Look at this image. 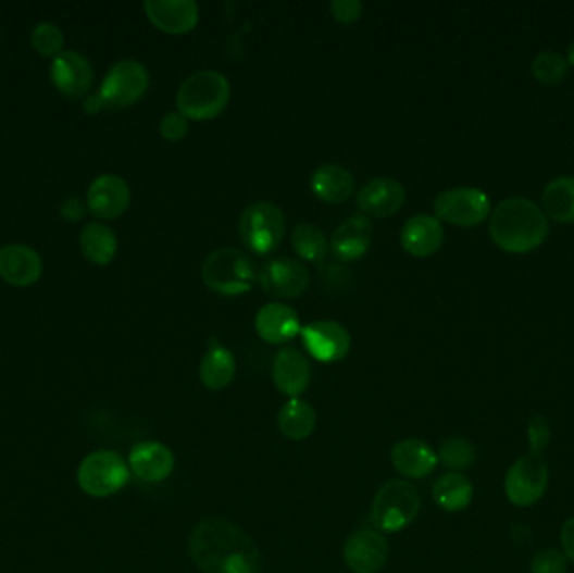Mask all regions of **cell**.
I'll use <instances>...</instances> for the list:
<instances>
[{"mask_svg": "<svg viewBox=\"0 0 574 573\" xmlns=\"http://www.w3.org/2000/svg\"><path fill=\"white\" fill-rule=\"evenodd\" d=\"M527 439H529L531 452L542 454L549 443H551V425L545 415H536L527 425Z\"/></svg>", "mask_w": 574, "mask_h": 573, "instance_id": "36", "label": "cell"}, {"mask_svg": "<svg viewBox=\"0 0 574 573\" xmlns=\"http://www.w3.org/2000/svg\"><path fill=\"white\" fill-rule=\"evenodd\" d=\"M30 42L39 54L54 60L64 51V33L52 23L37 24L30 33Z\"/></svg>", "mask_w": 574, "mask_h": 573, "instance_id": "34", "label": "cell"}, {"mask_svg": "<svg viewBox=\"0 0 574 573\" xmlns=\"http://www.w3.org/2000/svg\"><path fill=\"white\" fill-rule=\"evenodd\" d=\"M437 458L447 470L459 473V471H465L474 466L475 459H477V449L465 437H449V439L440 444Z\"/></svg>", "mask_w": 574, "mask_h": 573, "instance_id": "32", "label": "cell"}, {"mask_svg": "<svg viewBox=\"0 0 574 573\" xmlns=\"http://www.w3.org/2000/svg\"><path fill=\"white\" fill-rule=\"evenodd\" d=\"M132 192L125 178L120 175L104 174L89 185L88 211L100 219H116L129 208Z\"/></svg>", "mask_w": 574, "mask_h": 573, "instance_id": "15", "label": "cell"}, {"mask_svg": "<svg viewBox=\"0 0 574 573\" xmlns=\"http://www.w3.org/2000/svg\"><path fill=\"white\" fill-rule=\"evenodd\" d=\"M444 231L442 222L434 215L415 214L403 224L400 233L401 246L415 258H428L442 248Z\"/></svg>", "mask_w": 574, "mask_h": 573, "instance_id": "23", "label": "cell"}, {"mask_svg": "<svg viewBox=\"0 0 574 573\" xmlns=\"http://www.w3.org/2000/svg\"><path fill=\"white\" fill-rule=\"evenodd\" d=\"M273 381L280 394L299 399L311 384L310 362L296 348H283L274 359Z\"/></svg>", "mask_w": 574, "mask_h": 573, "instance_id": "22", "label": "cell"}, {"mask_svg": "<svg viewBox=\"0 0 574 573\" xmlns=\"http://www.w3.org/2000/svg\"><path fill=\"white\" fill-rule=\"evenodd\" d=\"M202 279L207 288L221 296H239L251 291L259 279L254 261L236 248H221L210 252L202 264Z\"/></svg>", "mask_w": 574, "mask_h": 573, "instance_id": "4", "label": "cell"}, {"mask_svg": "<svg viewBox=\"0 0 574 573\" xmlns=\"http://www.w3.org/2000/svg\"><path fill=\"white\" fill-rule=\"evenodd\" d=\"M373 239V224L366 215L353 214L333 233L329 249L342 263H353L369 252Z\"/></svg>", "mask_w": 574, "mask_h": 573, "instance_id": "16", "label": "cell"}, {"mask_svg": "<svg viewBox=\"0 0 574 573\" xmlns=\"http://www.w3.org/2000/svg\"><path fill=\"white\" fill-rule=\"evenodd\" d=\"M103 107V101H101L100 95H91V97L86 98L85 100V111L88 115H95Z\"/></svg>", "mask_w": 574, "mask_h": 573, "instance_id": "41", "label": "cell"}, {"mask_svg": "<svg viewBox=\"0 0 574 573\" xmlns=\"http://www.w3.org/2000/svg\"><path fill=\"white\" fill-rule=\"evenodd\" d=\"M79 248L92 264L107 266L118 254V237L103 222H89L79 234Z\"/></svg>", "mask_w": 574, "mask_h": 573, "instance_id": "27", "label": "cell"}, {"mask_svg": "<svg viewBox=\"0 0 574 573\" xmlns=\"http://www.w3.org/2000/svg\"><path fill=\"white\" fill-rule=\"evenodd\" d=\"M188 553L202 573H261L258 545L222 518H207L191 530Z\"/></svg>", "mask_w": 574, "mask_h": 573, "instance_id": "1", "label": "cell"}, {"mask_svg": "<svg viewBox=\"0 0 574 573\" xmlns=\"http://www.w3.org/2000/svg\"><path fill=\"white\" fill-rule=\"evenodd\" d=\"M236 369V357L233 351L224 347L221 341L212 340L200 362V381L209 390L217 393L233 384Z\"/></svg>", "mask_w": 574, "mask_h": 573, "instance_id": "26", "label": "cell"}, {"mask_svg": "<svg viewBox=\"0 0 574 573\" xmlns=\"http://www.w3.org/2000/svg\"><path fill=\"white\" fill-rule=\"evenodd\" d=\"M128 466L147 483H162L175 470V456L169 446L159 440H144L129 451Z\"/></svg>", "mask_w": 574, "mask_h": 573, "instance_id": "17", "label": "cell"}, {"mask_svg": "<svg viewBox=\"0 0 574 573\" xmlns=\"http://www.w3.org/2000/svg\"><path fill=\"white\" fill-rule=\"evenodd\" d=\"M42 276V259L26 245H9L0 249V277L15 288H29Z\"/></svg>", "mask_w": 574, "mask_h": 573, "instance_id": "18", "label": "cell"}, {"mask_svg": "<svg viewBox=\"0 0 574 573\" xmlns=\"http://www.w3.org/2000/svg\"><path fill=\"white\" fill-rule=\"evenodd\" d=\"M233 97L225 74L214 70H200L190 74L177 91L178 111L185 119L207 122L221 115Z\"/></svg>", "mask_w": 574, "mask_h": 573, "instance_id": "3", "label": "cell"}, {"mask_svg": "<svg viewBox=\"0 0 574 573\" xmlns=\"http://www.w3.org/2000/svg\"><path fill=\"white\" fill-rule=\"evenodd\" d=\"M474 498V486L469 477L461 473L444 474L434 486L435 503L442 510L457 513L465 510Z\"/></svg>", "mask_w": 574, "mask_h": 573, "instance_id": "29", "label": "cell"}, {"mask_svg": "<svg viewBox=\"0 0 574 573\" xmlns=\"http://www.w3.org/2000/svg\"><path fill=\"white\" fill-rule=\"evenodd\" d=\"M280 433L291 440H304L316 429V411L310 402L289 399L277 415Z\"/></svg>", "mask_w": 574, "mask_h": 573, "instance_id": "28", "label": "cell"}, {"mask_svg": "<svg viewBox=\"0 0 574 573\" xmlns=\"http://www.w3.org/2000/svg\"><path fill=\"white\" fill-rule=\"evenodd\" d=\"M546 217L558 222H574V177H558L542 192Z\"/></svg>", "mask_w": 574, "mask_h": 573, "instance_id": "30", "label": "cell"}, {"mask_svg": "<svg viewBox=\"0 0 574 573\" xmlns=\"http://www.w3.org/2000/svg\"><path fill=\"white\" fill-rule=\"evenodd\" d=\"M86 212H88V203L83 202L79 197H71V199L64 200L61 203V215L66 221L78 222L85 219Z\"/></svg>", "mask_w": 574, "mask_h": 573, "instance_id": "39", "label": "cell"}, {"mask_svg": "<svg viewBox=\"0 0 574 573\" xmlns=\"http://www.w3.org/2000/svg\"><path fill=\"white\" fill-rule=\"evenodd\" d=\"M566 555L557 548L539 551L531 562V573H566Z\"/></svg>", "mask_w": 574, "mask_h": 573, "instance_id": "35", "label": "cell"}, {"mask_svg": "<svg viewBox=\"0 0 574 573\" xmlns=\"http://www.w3.org/2000/svg\"><path fill=\"white\" fill-rule=\"evenodd\" d=\"M311 190L323 202H347L354 190V177L345 166L335 163L321 165L311 175Z\"/></svg>", "mask_w": 574, "mask_h": 573, "instance_id": "25", "label": "cell"}, {"mask_svg": "<svg viewBox=\"0 0 574 573\" xmlns=\"http://www.w3.org/2000/svg\"><path fill=\"white\" fill-rule=\"evenodd\" d=\"M145 12L163 33L185 34L199 24V5L194 0H147Z\"/></svg>", "mask_w": 574, "mask_h": 573, "instance_id": "19", "label": "cell"}, {"mask_svg": "<svg viewBox=\"0 0 574 573\" xmlns=\"http://www.w3.org/2000/svg\"><path fill=\"white\" fill-rule=\"evenodd\" d=\"M239 234L249 251L259 256L271 254L286 236V217L276 203L267 200L252 202L240 215Z\"/></svg>", "mask_w": 574, "mask_h": 573, "instance_id": "6", "label": "cell"}, {"mask_svg": "<svg viewBox=\"0 0 574 573\" xmlns=\"http://www.w3.org/2000/svg\"><path fill=\"white\" fill-rule=\"evenodd\" d=\"M190 123L182 115L180 111H170L160 120V134L165 140L178 141L187 137Z\"/></svg>", "mask_w": 574, "mask_h": 573, "instance_id": "37", "label": "cell"}, {"mask_svg": "<svg viewBox=\"0 0 574 573\" xmlns=\"http://www.w3.org/2000/svg\"><path fill=\"white\" fill-rule=\"evenodd\" d=\"M567 66L574 67V41L567 48Z\"/></svg>", "mask_w": 574, "mask_h": 573, "instance_id": "42", "label": "cell"}, {"mask_svg": "<svg viewBox=\"0 0 574 573\" xmlns=\"http://www.w3.org/2000/svg\"><path fill=\"white\" fill-rule=\"evenodd\" d=\"M561 548L566 555L567 562L574 563V516H571L567 522H564L560 535Z\"/></svg>", "mask_w": 574, "mask_h": 573, "instance_id": "40", "label": "cell"}, {"mask_svg": "<svg viewBox=\"0 0 574 573\" xmlns=\"http://www.w3.org/2000/svg\"><path fill=\"white\" fill-rule=\"evenodd\" d=\"M489 231L497 248L526 254L538 249L548 237V217L533 200L511 197L494 209Z\"/></svg>", "mask_w": 574, "mask_h": 573, "instance_id": "2", "label": "cell"}, {"mask_svg": "<svg viewBox=\"0 0 574 573\" xmlns=\"http://www.w3.org/2000/svg\"><path fill=\"white\" fill-rule=\"evenodd\" d=\"M342 553L354 573H378L387 565L390 547L378 530L361 528L351 533Z\"/></svg>", "mask_w": 574, "mask_h": 573, "instance_id": "13", "label": "cell"}, {"mask_svg": "<svg viewBox=\"0 0 574 573\" xmlns=\"http://www.w3.org/2000/svg\"><path fill=\"white\" fill-rule=\"evenodd\" d=\"M333 17L341 24H351L363 14V4L360 0H333L332 5Z\"/></svg>", "mask_w": 574, "mask_h": 573, "instance_id": "38", "label": "cell"}, {"mask_svg": "<svg viewBox=\"0 0 574 573\" xmlns=\"http://www.w3.org/2000/svg\"><path fill=\"white\" fill-rule=\"evenodd\" d=\"M49 76L58 91L70 98L86 97L95 79L91 63L78 51H63L55 55Z\"/></svg>", "mask_w": 574, "mask_h": 573, "instance_id": "14", "label": "cell"}, {"mask_svg": "<svg viewBox=\"0 0 574 573\" xmlns=\"http://www.w3.org/2000/svg\"><path fill=\"white\" fill-rule=\"evenodd\" d=\"M391 462L401 476L420 479L434 473L438 458L437 452L425 440L409 437L395 444Z\"/></svg>", "mask_w": 574, "mask_h": 573, "instance_id": "24", "label": "cell"}, {"mask_svg": "<svg viewBox=\"0 0 574 573\" xmlns=\"http://www.w3.org/2000/svg\"><path fill=\"white\" fill-rule=\"evenodd\" d=\"M254 323L259 337L271 345L291 341L302 328L298 311L284 303L264 304L255 314Z\"/></svg>", "mask_w": 574, "mask_h": 573, "instance_id": "21", "label": "cell"}, {"mask_svg": "<svg viewBox=\"0 0 574 573\" xmlns=\"http://www.w3.org/2000/svg\"><path fill=\"white\" fill-rule=\"evenodd\" d=\"M435 214L438 221L453 226L474 227L483 224L490 214V200L477 187H456L435 197Z\"/></svg>", "mask_w": 574, "mask_h": 573, "instance_id": "10", "label": "cell"}, {"mask_svg": "<svg viewBox=\"0 0 574 573\" xmlns=\"http://www.w3.org/2000/svg\"><path fill=\"white\" fill-rule=\"evenodd\" d=\"M150 85V74L140 61L125 60L113 64L101 83L100 95L104 108L122 110L137 103Z\"/></svg>", "mask_w": 574, "mask_h": 573, "instance_id": "8", "label": "cell"}, {"mask_svg": "<svg viewBox=\"0 0 574 573\" xmlns=\"http://www.w3.org/2000/svg\"><path fill=\"white\" fill-rule=\"evenodd\" d=\"M291 245L296 254L310 263H321L329 251L328 237L311 222H301L292 229Z\"/></svg>", "mask_w": 574, "mask_h": 573, "instance_id": "31", "label": "cell"}, {"mask_svg": "<svg viewBox=\"0 0 574 573\" xmlns=\"http://www.w3.org/2000/svg\"><path fill=\"white\" fill-rule=\"evenodd\" d=\"M567 70H570L567 61L564 60L563 55L557 54V52H541L533 61V66H531L536 82L546 86L563 83L567 76Z\"/></svg>", "mask_w": 574, "mask_h": 573, "instance_id": "33", "label": "cell"}, {"mask_svg": "<svg viewBox=\"0 0 574 573\" xmlns=\"http://www.w3.org/2000/svg\"><path fill=\"white\" fill-rule=\"evenodd\" d=\"M422 508L419 489L405 479H391L376 493L372 505L373 525L382 532H401L415 522Z\"/></svg>", "mask_w": 574, "mask_h": 573, "instance_id": "5", "label": "cell"}, {"mask_svg": "<svg viewBox=\"0 0 574 573\" xmlns=\"http://www.w3.org/2000/svg\"><path fill=\"white\" fill-rule=\"evenodd\" d=\"M549 485V470L541 454L523 456L509 468L504 491L514 507L527 508L538 503Z\"/></svg>", "mask_w": 574, "mask_h": 573, "instance_id": "9", "label": "cell"}, {"mask_svg": "<svg viewBox=\"0 0 574 573\" xmlns=\"http://www.w3.org/2000/svg\"><path fill=\"white\" fill-rule=\"evenodd\" d=\"M311 274L308 267L298 259L280 258L271 259L259 274V283L265 295L279 298V300H295L308 289Z\"/></svg>", "mask_w": 574, "mask_h": 573, "instance_id": "12", "label": "cell"}, {"mask_svg": "<svg viewBox=\"0 0 574 573\" xmlns=\"http://www.w3.org/2000/svg\"><path fill=\"white\" fill-rule=\"evenodd\" d=\"M302 345L317 362L336 363L347 359L351 350V335L347 326L335 320H316L302 326Z\"/></svg>", "mask_w": 574, "mask_h": 573, "instance_id": "11", "label": "cell"}, {"mask_svg": "<svg viewBox=\"0 0 574 573\" xmlns=\"http://www.w3.org/2000/svg\"><path fill=\"white\" fill-rule=\"evenodd\" d=\"M76 477L86 495L108 498L125 488L129 481V466L118 452L100 449L83 459Z\"/></svg>", "mask_w": 574, "mask_h": 573, "instance_id": "7", "label": "cell"}, {"mask_svg": "<svg viewBox=\"0 0 574 573\" xmlns=\"http://www.w3.org/2000/svg\"><path fill=\"white\" fill-rule=\"evenodd\" d=\"M407 190L391 177H376L361 187L357 196L358 208L375 217H390L405 203Z\"/></svg>", "mask_w": 574, "mask_h": 573, "instance_id": "20", "label": "cell"}]
</instances>
